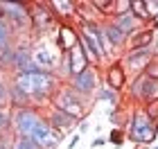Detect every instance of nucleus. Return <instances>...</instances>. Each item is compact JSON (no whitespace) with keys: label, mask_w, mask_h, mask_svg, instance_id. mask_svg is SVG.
<instances>
[{"label":"nucleus","mask_w":158,"mask_h":149,"mask_svg":"<svg viewBox=\"0 0 158 149\" xmlns=\"http://www.w3.org/2000/svg\"><path fill=\"white\" fill-rule=\"evenodd\" d=\"M111 20H113V23H115L120 30L127 34V36H133L135 32H140V30H145V27H147L145 23H142V20H138V18L133 16L131 9L124 11V14H115V16H113Z\"/></svg>","instance_id":"obj_16"},{"label":"nucleus","mask_w":158,"mask_h":149,"mask_svg":"<svg viewBox=\"0 0 158 149\" xmlns=\"http://www.w3.org/2000/svg\"><path fill=\"white\" fill-rule=\"evenodd\" d=\"M14 41H16V32H14L11 25L7 23L2 16H0V50H2V48H9V45H16Z\"/></svg>","instance_id":"obj_24"},{"label":"nucleus","mask_w":158,"mask_h":149,"mask_svg":"<svg viewBox=\"0 0 158 149\" xmlns=\"http://www.w3.org/2000/svg\"><path fill=\"white\" fill-rule=\"evenodd\" d=\"M70 88L75 90L77 95H81V97H93L97 93V88L102 86V77H99V68L95 66H90L88 70H84V72H79V75H73L70 79L66 81Z\"/></svg>","instance_id":"obj_9"},{"label":"nucleus","mask_w":158,"mask_h":149,"mask_svg":"<svg viewBox=\"0 0 158 149\" xmlns=\"http://www.w3.org/2000/svg\"><path fill=\"white\" fill-rule=\"evenodd\" d=\"M14 149H43L32 138H14Z\"/></svg>","instance_id":"obj_27"},{"label":"nucleus","mask_w":158,"mask_h":149,"mask_svg":"<svg viewBox=\"0 0 158 149\" xmlns=\"http://www.w3.org/2000/svg\"><path fill=\"white\" fill-rule=\"evenodd\" d=\"M0 16L11 25V30L16 34L32 32L30 2H11V0H2V2H0Z\"/></svg>","instance_id":"obj_5"},{"label":"nucleus","mask_w":158,"mask_h":149,"mask_svg":"<svg viewBox=\"0 0 158 149\" xmlns=\"http://www.w3.org/2000/svg\"><path fill=\"white\" fill-rule=\"evenodd\" d=\"M54 43H56V50L59 54H68L79 45V30L77 25L73 23H59L54 32Z\"/></svg>","instance_id":"obj_10"},{"label":"nucleus","mask_w":158,"mask_h":149,"mask_svg":"<svg viewBox=\"0 0 158 149\" xmlns=\"http://www.w3.org/2000/svg\"><path fill=\"white\" fill-rule=\"evenodd\" d=\"M0 149H14V140H9V138H0Z\"/></svg>","instance_id":"obj_32"},{"label":"nucleus","mask_w":158,"mask_h":149,"mask_svg":"<svg viewBox=\"0 0 158 149\" xmlns=\"http://www.w3.org/2000/svg\"><path fill=\"white\" fill-rule=\"evenodd\" d=\"M0 70H2L5 75L14 77V72H16V45H9V48L0 50Z\"/></svg>","instance_id":"obj_20"},{"label":"nucleus","mask_w":158,"mask_h":149,"mask_svg":"<svg viewBox=\"0 0 158 149\" xmlns=\"http://www.w3.org/2000/svg\"><path fill=\"white\" fill-rule=\"evenodd\" d=\"M11 81L32 99V106H36V109H41V106L52 102V95L63 84L59 77H56V72H50V70L20 72V75H14Z\"/></svg>","instance_id":"obj_1"},{"label":"nucleus","mask_w":158,"mask_h":149,"mask_svg":"<svg viewBox=\"0 0 158 149\" xmlns=\"http://www.w3.org/2000/svg\"><path fill=\"white\" fill-rule=\"evenodd\" d=\"M45 118H48L50 126L56 129V131H61V133L68 131V129H73V126H79V122H81V120L68 115V113H63V111H59V109H50V111L45 113Z\"/></svg>","instance_id":"obj_14"},{"label":"nucleus","mask_w":158,"mask_h":149,"mask_svg":"<svg viewBox=\"0 0 158 149\" xmlns=\"http://www.w3.org/2000/svg\"><path fill=\"white\" fill-rule=\"evenodd\" d=\"M106 140H109L113 147H122L124 140H127V131L124 129H111V133L106 136Z\"/></svg>","instance_id":"obj_26"},{"label":"nucleus","mask_w":158,"mask_h":149,"mask_svg":"<svg viewBox=\"0 0 158 149\" xmlns=\"http://www.w3.org/2000/svg\"><path fill=\"white\" fill-rule=\"evenodd\" d=\"M158 138V118L149 115L147 109H135L131 111V120L127 124V140L135 147H149Z\"/></svg>","instance_id":"obj_2"},{"label":"nucleus","mask_w":158,"mask_h":149,"mask_svg":"<svg viewBox=\"0 0 158 149\" xmlns=\"http://www.w3.org/2000/svg\"><path fill=\"white\" fill-rule=\"evenodd\" d=\"M158 56V43L149 45V48H133V50H124L120 56L122 66H124V70L129 75L138 77L147 70V66L152 63L154 59Z\"/></svg>","instance_id":"obj_6"},{"label":"nucleus","mask_w":158,"mask_h":149,"mask_svg":"<svg viewBox=\"0 0 158 149\" xmlns=\"http://www.w3.org/2000/svg\"><path fill=\"white\" fill-rule=\"evenodd\" d=\"M129 72L124 70V66H122V61H111L109 66H104V77H102V84L104 86H109L113 90H118V93H122L127 86H129Z\"/></svg>","instance_id":"obj_11"},{"label":"nucleus","mask_w":158,"mask_h":149,"mask_svg":"<svg viewBox=\"0 0 158 149\" xmlns=\"http://www.w3.org/2000/svg\"><path fill=\"white\" fill-rule=\"evenodd\" d=\"M79 140H81V133H79V131H75L73 136H70V140H68V149H75V147L79 145Z\"/></svg>","instance_id":"obj_30"},{"label":"nucleus","mask_w":158,"mask_h":149,"mask_svg":"<svg viewBox=\"0 0 158 149\" xmlns=\"http://www.w3.org/2000/svg\"><path fill=\"white\" fill-rule=\"evenodd\" d=\"M145 75L147 77H152V79H158V56L147 66V70H145Z\"/></svg>","instance_id":"obj_29"},{"label":"nucleus","mask_w":158,"mask_h":149,"mask_svg":"<svg viewBox=\"0 0 158 149\" xmlns=\"http://www.w3.org/2000/svg\"><path fill=\"white\" fill-rule=\"evenodd\" d=\"M68 61H70V70H73V75H79L84 72V70H88L93 63L88 59V54H86V50L81 48V43H79L73 52H68Z\"/></svg>","instance_id":"obj_17"},{"label":"nucleus","mask_w":158,"mask_h":149,"mask_svg":"<svg viewBox=\"0 0 158 149\" xmlns=\"http://www.w3.org/2000/svg\"><path fill=\"white\" fill-rule=\"evenodd\" d=\"M45 118V113L36 106H25V109H11V131L14 138H30L41 120Z\"/></svg>","instance_id":"obj_7"},{"label":"nucleus","mask_w":158,"mask_h":149,"mask_svg":"<svg viewBox=\"0 0 158 149\" xmlns=\"http://www.w3.org/2000/svg\"><path fill=\"white\" fill-rule=\"evenodd\" d=\"M156 43V30L152 27H145V30L135 32L133 36H129V45L127 50H133V48H149Z\"/></svg>","instance_id":"obj_19"},{"label":"nucleus","mask_w":158,"mask_h":149,"mask_svg":"<svg viewBox=\"0 0 158 149\" xmlns=\"http://www.w3.org/2000/svg\"><path fill=\"white\" fill-rule=\"evenodd\" d=\"M50 9L59 18V23L77 20V2H73V0H50Z\"/></svg>","instance_id":"obj_15"},{"label":"nucleus","mask_w":158,"mask_h":149,"mask_svg":"<svg viewBox=\"0 0 158 149\" xmlns=\"http://www.w3.org/2000/svg\"><path fill=\"white\" fill-rule=\"evenodd\" d=\"M50 109H59V111L68 113V115H73L77 120H86V113L90 109V99L77 95L68 84H61V86L56 88V93L52 95Z\"/></svg>","instance_id":"obj_3"},{"label":"nucleus","mask_w":158,"mask_h":149,"mask_svg":"<svg viewBox=\"0 0 158 149\" xmlns=\"http://www.w3.org/2000/svg\"><path fill=\"white\" fill-rule=\"evenodd\" d=\"M95 99H97V102H106V104H111V106H120V104H122V99H120V93H118V90H113V88H109V86H104V84L97 88Z\"/></svg>","instance_id":"obj_23"},{"label":"nucleus","mask_w":158,"mask_h":149,"mask_svg":"<svg viewBox=\"0 0 158 149\" xmlns=\"http://www.w3.org/2000/svg\"><path fill=\"white\" fill-rule=\"evenodd\" d=\"M102 30H104V36H106V41H109V45H111L113 52H115V54L118 52H124L127 45H129V36H127V34L122 32L113 20H104Z\"/></svg>","instance_id":"obj_13"},{"label":"nucleus","mask_w":158,"mask_h":149,"mask_svg":"<svg viewBox=\"0 0 158 149\" xmlns=\"http://www.w3.org/2000/svg\"><path fill=\"white\" fill-rule=\"evenodd\" d=\"M34 61L41 66V70L56 72V66H59V61H61V54H54L48 43L36 41V43H34Z\"/></svg>","instance_id":"obj_12"},{"label":"nucleus","mask_w":158,"mask_h":149,"mask_svg":"<svg viewBox=\"0 0 158 149\" xmlns=\"http://www.w3.org/2000/svg\"><path fill=\"white\" fill-rule=\"evenodd\" d=\"M0 106H9V81L0 77Z\"/></svg>","instance_id":"obj_28"},{"label":"nucleus","mask_w":158,"mask_h":149,"mask_svg":"<svg viewBox=\"0 0 158 149\" xmlns=\"http://www.w3.org/2000/svg\"><path fill=\"white\" fill-rule=\"evenodd\" d=\"M127 90H129V97H131L133 106H138V109L158 104V79H152V77H147L145 72L133 77V79L129 81Z\"/></svg>","instance_id":"obj_4"},{"label":"nucleus","mask_w":158,"mask_h":149,"mask_svg":"<svg viewBox=\"0 0 158 149\" xmlns=\"http://www.w3.org/2000/svg\"><path fill=\"white\" fill-rule=\"evenodd\" d=\"M14 138L11 131V109L9 106H0V138Z\"/></svg>","instance_id":"obj_25"},{"label":"nucleus","mask_w":158,"mask_h":149,"mask_svg":"<svg viewBox=\"0 0 158 149\" xmlns=\"http://www.w3.org/2000/svg\"><path fill=\"white\" fill-rule=\"evenodd\" d=\"M32 61H34V43H30V41H18L16 43V72H20V70Z\"/></svg>","instance_id":"obj_18"},{"label":"nucleus","mask_w":158,"mask_h":149,"mask_svg":"<svg viewBox=\"0 0 158 149\" xmlns=\"http://www.w3.org/2000/svg\"><path fill=\"white\" fill-rule=\"evenodd\" d=\"M154 149H158V145H154Z\"/></svg>","instance_id":"obj_35"},{"label":"nucleus","mask_w":158,"mask_h":149,"mask_svg":"<svg viewBox=\"0 0 158 149\" xmlns=\"http://www.w3.org/2000/svg\"><path fill=\"white\" fill-rule=\"evenodd\" d=\"M30 16H32V32L36 36H43L48 32H56L59 18L50 9V2H30Z\"/></svg>","instance_id":"obj_8"},{"label":"nucleus","mask_w":158,"mask_h":149,"mask_svg":"<svg viewBox=\"0 0 158 149\" xmlns=\"http://www.w3.org/2000/svg\"><path fill=\"white\" fill-rule=\"evenodd\" d=\"M88 126H90V122H88V120H81V122H79V133L88 131Z\"/></svg>","instance_id":"obj_33"},{"label":"nucleus","mask_w":158,"mask_h":149,"mask_svg":"<svg viewBox=\"0 0 158 149\" xmlns=\"http://www.w3.org/2000/svg\"><path fill=\"white\" fill-rule=\"evenodd\" d=\"M109 140H106L104 136H97V138H93V143H90V147H102V145H106Z\"/></svg>","instance_id":"obj_31"},{"label":"nucleus","mask_w":158,"mask_h":149,"mask_svg":"<svg viewBox=\"0 0 158 149\" xmlns=\"http://www.w3.org/2000/svg\"><path fill=\"white\" fill-rule=\"evenodd\" d=\"M129 7H131V14L138 20H142V23H152V20L156 18L154 16V11L149 9V0H131V2H129Z\"/></svg>","instance_id":"obj_21"},{"label":"nucleus","mask_w":158,"mask_h":149,"mask_svg":"<svg viewBox=\"0 0 158 149\" xmlns=\"http://www.w3.org/2000/svg\"><path fill=\"white\" fill-rule=\"evenodd\" d=\"M156 18H158V9H156Z\"/></svg>","instance_id":"obj_34"},{"label":"nucleus","mask_w":158,"mask_h":149,"mask_svg":"<svg viewBox=\"0 0 158 149\" xmlns=\"http://www.w3.org/2000/svg\"><path fill=\"white\" fill-rule=\"evenodd\" d=\"M25 106H32V99L14 81H9V109H25Z\"/></svg>","instance_id":"obj_22"}]
</instances>
